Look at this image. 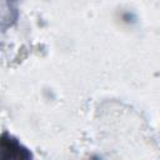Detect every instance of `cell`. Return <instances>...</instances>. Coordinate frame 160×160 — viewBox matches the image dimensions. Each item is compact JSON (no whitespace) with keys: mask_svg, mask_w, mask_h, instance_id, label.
I'll use <instances>...</instances> for the list:
<instances>
[{"mask_svg":"<svg viewBox=\"0 0 160 160\" xmlns=\"http://www.w3.org/2000/svg\"><path fill=\"white\" fill-rule=\"evenodd\" d=\"M2 150H10L9 154H6L5 156H2V159H29L31 155L28 151V149H25L18 140L12 139L11 136H9L6 139V135L2 136L1 140V151Z\"/></svg>","mask_w":160,"mask_h":160,"instance_id":"obj_1","label":"cell"}]
</instances>
